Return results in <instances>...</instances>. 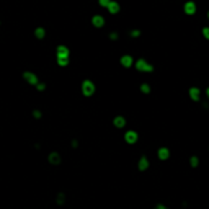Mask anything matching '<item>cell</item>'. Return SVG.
I'll return each instance as SVG.
<instances>
[{
  "mask_svg": "<svg viewBox=\"0 0 209 209\" xmlns=\"http://www.w3.org/2000/svg\"><path fill=\"white\" fill-rule=\"evenodd\" d=\"M191 98H193V100H198V98H199V90H198V88H196V90H194V88L191 90Z\"/></svg>",
  "mask_w": 209,
  "mask_h": 209,
  "instance_id": "1",
  "label": "cell"
},
{
  "mask_svg": "<svg viewBox=\"0 0 209 209\" xmlns=\"http://www.w3.org/2000/svg\"><path fill=\"white\" fill-rule=\"evenodd\" d=\"M186 12H188L189 15H191V13L194 12V5H193L191 2H189V3H186Z\"/></svg>",
  "mask_w": 209,
  "mask_h": 209,
  "instance_id": "2",
  "label": "cell"
},
{
  "mask_svg": "<svg viewBox=\"0 0 209 209\" xmlns=\"http://www.w3.org/2000/svg\"><path fill=\"white\" fill-rule=\"evenodd\" d=\"M126 137H127V140H131V142H132V140H136V136L134 134H127Z\"/></svg>",
  "mask_w": 209,
  "mask_h": 209,
  "instance_id": "3",
  "label": "cell"
},
{
  "mask_svg": "<svg viewBox=\"0 0 209 209\" xmlns=\"http://www.w3.org/2000/svg\"><path fill=\"white\" fill-rule=\"evenodd\" d=\"M203 34H204V36L209 39V28H204V29H203Z\"/></svg>",
  "mask_w": 209,
  "mask_h": 209,
  "instance_id": "4",
  "label": "cell"
},
{
  "mask_svg": "<svg viewBox=\"0 0 209 209\" xmlns=\"http://www.w3.org/2000/svg\"><path fill=\"white\" fill-rule=\"evenodd\" d=\"M191 165H198V159H193L191 160Z\"/></svg>",
  "mask_w": 209,
  "mask_h": 209,
  "instance_id": "5",
  "label": "cell"
},
{
  "mask_svg": "<svg viewBox=\"0 0 209 209\" xmlns=\"http://www.w3.org/2000/svg\"><path fill=\"white\" fill-rule=\"evenodd\" d=\"M208 96H209V88H208Z\"/></svg>",
  "mask_w": 209,
  "mask_h": 209,
  "instance_id": "6",
  "label": "cell"
}]
</instances>
